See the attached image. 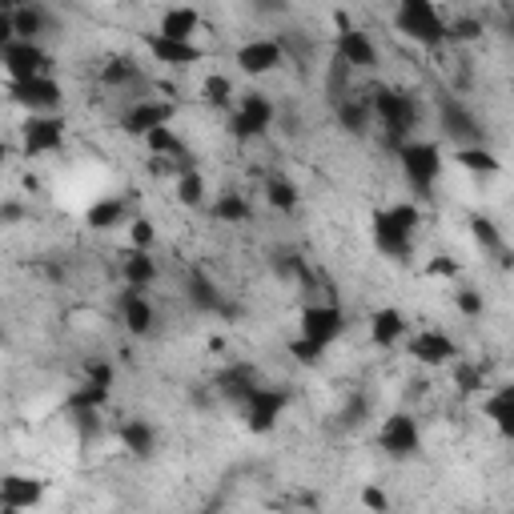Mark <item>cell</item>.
Wrapping results in <instances>:
<instances>
[{
  "mask_svg": "<svg viewBox=\"0 0 514 514\" xmlns=\"http://www.w3.org/2000/svg\"><path fill=\"white\" fill-rule=\"evenodd\" d=\"M370 225H374V245H378V253H386L390 262H406V257L414 253V237H418L422 213H418V205L398 201V205L378 209Z\"/></svg>",
  "mask_w": 514,
  "mask_h": 514,
  "instance_id": "6da1fadb",
  "label": "cell"
},
{
  "mask_svg": "<svg viewBox=\"0 0 514 514\" xmlns=\"http://www.w3.org/2000/svg\"><path fill=\"white\" fill-rule=\"evenodd\" d=\"M370 109H374V121L382 125L390 149L406 145V141L414 137V129H418V117H422L418 97H410V93H402V89H374Z\"/></svg>",
  "mask_w": 514,
  "mask_h": 514,
  "instance_id": "7a4b0ae2",
  "label": "cell"
},
{
  "mask_svg": "<svg viewBox=\"0 0 514 514\" xmlns=\"http://www.w3.org/2000/svg\"><path fill=\"white\" fill-rule=\"evenodd\" d=\"M394 29L422 45V49H438L446 45V21L438 17L434 0H398V13H394Z\"/></svg>",
  "mask_w": 514,
  "mask_h": 514,
  "instance_id": "3957f363",
  "label": "cell"
},
{
  "mask_svg": "<svg viewBox=\"0 0 514 514\" xmlns=\"http://www.w3.org/2000/svg\"><path fill=\"white\" fill-rule=\"evenodd\" d=\"M394 153H398V165H402L406 181H410L422 197H430V193H434V181L442 177V149H438L434 141L410 137V141H406V145H398Z\"/></svg>",
  "mask_w": 514,
  "mask_h": 514,
  "instance_id": "277c9868",
  "label": "cell"
},
{
  "mask_svg": "<svg viewBox=\"0 0 514 514\" xmlns=\"http://www.w3.org/2000/svg\"><path fill=\"white\" fill-rule=\"evenodd\" d=\"M286 410H290V390H282V386H257L245 398L241 418H245V430L249 434H270L282 422Z\"/></svg>",
  "mask_w": 514,
  "mask_h": 514,
  "instance_id": "5b68a950",
  "label": "cell"
},
{
  "mask_svg": "<svg viewBox=\"0 0 514 514\" xmlns=\"http://www.w3.org/2000/svg\"><path fill=\"white\" fill-rule=\"evenodd\" d=\"M274 117H278V109H274V101L266 93H245L237 101V109L229 113V137L233 141H253V137L270 133Z\"/></svg>",
  "mask_w": 514,
  "mask_h": 514,
  "instance_id": "8992f818",
  "label": "cell"
},
{
  "mask_svg": "<svg viewBox=\"0 0 514 514\" xmlns=\"http://www.w3.org/2000/svg\"><path fill=\"white\" fill-rule=\"evenodd\" d=\"M9 97L29 113H57L61 101H65V89H61L57 77L41 73V77H29V81H9Z\"/></svg>",
  "mask_w": 514,
  "mask_h": 514,
  "instance_id": "52a82bcc",
  "label": "cell"
},
{
  "mask_svg": "<svg viewBox=\"0 0 514 514\" xmlns=\"http://www.w3.org/2000/svg\"><path fill=\"white\" fill-rule=\"evenodd\" d=\"M233 65L245 73V77H270L286 65V45L282 41H270V37H257V41H245L237 53H233Z\"/></svg>",
  "mask_w": 514,
  "mask_h": 514,
  "instance_id": "ba28073f",
  "label": "cell"
},
{
  "mask_svg": "<svg viewBox=\"0 0 514 514\" xmlns=\"http://www.w3.org/2000/svg\"><path fill=\"white\" fill-rule=\"evenodd\" d=\"M173 101H161V97H137L125 113H121V129L129 133V137H149L153 129H161V125H173Z\"/></svg>",
  "mask_w": 514,
  "mask_h": 514,
  "instance_id": "9c48e42d",
  "label": "cell"
},
{
  "mask_svg": "<svg viewBox=\"0 0 514 514\" xmlns=\"http://www.w3.org/2000/svg\"><path fill=\"white\" fill-rule=\"evenodd\" d=\"M378 446H382L390 458H414V454L422 450V430H418L414 414H406V410L390 414V418L382 422V430H378Z\"/></svg>",
  "mask_w": 514,
  "mask_h": 514,
  "instance_id": "30bf717a",
  "label": "cell"
},
{
  "mask_svg": "<svg viewBox=\"0 0 514 514\" xmlns=\"http://www.w3.org/2000/svg\"><path fill=\"white\" fill-rule=\"evenodd\" d=\"M21 141H25L29 157L57 153L65 145V117H57V113H29V121L21 129Z\"/></svg>",
  "mask_w": 514,
  "mask_h": 514,
  "instance_id": "8fae6325",
  "label": "cell"
},
{
  "mask_svg": "<svg viewBox=\"0 0 514 514\" xmlns=\"http://www.w3.org/2000/svg\"><path fill=\"white\" fill-rule=\"evenodd\" d=\"M0 57H5L9 81H29V77H41V73L53 69L49 53L41 49V41H9L5 49H0Z\"/></svg>",
  "mask_w": 514,
  "mask_h": 514,
  "instance_id": "7c38bea8",
  "label": "cell"
},
{
  "mask_svg": "<svg viewBox=\"0 0 514 514\" xmlns=\"http://www.w3.org/2000/svg\"><path fill=\"white\" fill-rule=\"evenodd\" d=\"M334 57H342L350 69H374L378 65V45L370 41V33H362L358 25H350L342 17L338 21V37H334Z\"/></svg>",
  "mask_w": 514,
  "mask_h": 514,
  "instance_id": "4fadbf2b",
  "label": "cell"
},
{
  "mask_svg": "<svg viewBox=\"0 0 514 514\" xmlns=\"http://www.w3.org/2000/svg\"><path fill=\"white\" fill-rule=\"evenodd\" d=\"M302 334L306 338H314V342H322V346H334L342 334H346V314H342V306H334V302H314V306H306L302 310Z\"/></svg>",
  "mask_w": 514,
  "mask_h": 514,
  "instance_id": "5bb4252c",
  "label": "cell"
},
{
  "mask_svg": "<svg viewBox=\"0 0 514 514\" xmlns=\"http://www.w3.org/2000/svg\"><path fill=\"white\" fill-rule=\"evenodd\" d=\"M145 49L153 53L157 65L165 69H189V65H201L205 61V49L193 45V41H173V37H161V33H145Z\"/></svg>",
  "mask_w": 514,
  "mask_h": 514,
  "instance_id": "9a60e30c",
  "label": "cell"
},
{
  "mask_svg": "<svg viewBox=\"0 0 514 514\" xmlns=\"http://www.w3.org/2000/svg\"><path fill=\"white\" fill-rule=\"evenodd\" d=\"M406 350H410V358L418 366H430V370L434 366H450L458 358V342L450 334H442V330H418Z\"/></svg>",
  "mask_w": 514,
  "mask_h": 514,
  "instance_id": "2e32d148",
  "label": "cell"
},
{
  "mask_svg": "<svg viewBox=\"0 0 514 514\" xmlns=\"http://www.w3.org/2000/svg\"><path fill=\"white\" fill-rule=\"evenodd\" d=\"M438 125H442V133H446L450 141H458V145H478V141H482L478 117H474L458 97H446V101L438 105Z\"/></svg>",
  "mask_w": 514,
  "mask_h": 514,
  "instance_id": "e0dca14e",
  "label": "cell"
},
{
  "mask_svg": "<svg viewBox=\"0 0 514 514\" xmlns=\"http://www.w3.org/2000/svg\"><path fill=\"white\" fill-rule=\"evenodd\" d=\"M117 310H121V322H125V330H129L133 338L153 334L157 314H153L149 290H141V286H125V290H121V298H117Z\"/></svg>",
  "mask_w": 514,
  "mask_h": 514,
  "instance_id": "ac0fdd59",
  "label": "cell"
},
{
  "mask_svg": "<svg viewBox=\"0 0 514 514\" xmlns=\"http://www.w3.org/2000/svg\"><path fill=\"white\" fill-rule=\"evenodd\" d=\"M41 498H45V486H41L37 478H25V474H9L5 482H0V506H5L9 514L41 506Z\"/></svg>",
  "mask_w": 514,
  "mask_h": 514,
  "instance_id": "d6986e66",
  "label": "cell"
},
{
  "mask_svg": "<svg viewBox=\"0 0 514 514\" xmlns=\"http://www.w3.org/2000/svg\"><path fill=\"white\" fill-rule=\"evenodd\" d=\"M257 386H262V382H257V370H253V366H245V362L225 366V370L217 374V390H221V398H225V402H233L237 410L245 406V398H249Z\"/></svg>",
  "mask_w": 514,
  "mask_h": 514,
  "instance_id": "ffe728a7",
  "label": "cell"
},
{
  "mask_svg": "<svg viewBox=\"0 0 514 514\" xmlns=\"http://www.w3.org/2000/svg\"><path fill=\"white\" fill-rule=\"evenodd\" d=\"M406 330H410V322H406V314L394 310V306H382V310L370 314V342H374L378 350L398 346V342L406 338Z\"/></svg>",
  "mask_w": 514,
  "mask_h": 514,
  "instance_id": "44dd1931",
  "label": "cell"
},
{
  "mask_svg": "<svg viewBox=\"0 0 514 514\" xmlns=\"http://www.w3.org/2000/svg\"><path fill=\"white\" fill-rule=\"evenodd\" d=\"M482 418H486L506 442H514V386L490 390L486 402H482Z\"/></svg>",
  "mask_w": 514,
  "mask_h": 514,
  "instance_id": "7402d4cb",
  "label": "cell"
},
{
  "mask_svg": "<svg viewBox=\"0 0 514 514\" xmlns=\"http://www.w3.org/2000/svg\"><path fill=\"white\" fill-rule=\"evenodd\" d=\"M185 294H189L193 314H221V310H225V294H221L217 282H213L209 274H201V270H193V274L185 278Z\"/></svg>",
  "mask_w": 514,
  "mask_h": 514,
  "instance_id": "603a6c76",
  "label": "cell"
},
{
  "mask_svg": "<svg viewBox=\"0 0 514 514\" xmlns=\"http://www.w3.org/2000/svg\"><path fill=\"white\" fill-rule=\"evenodd\" d=\"M197 29H201V13H197L193 5H173V9H165V13H161V25H157V33H161V37H173V41H193Z\"/></svg>",
  "mask_w": 514,
  "mask_h": 514,
  "instance_id": "cb8c5ba5",
  "label": "cell"
},
{
  "mask_svg": "<svg viewBox=\"0 0 514 514\" xmlns=\"http://www.w3.org/2000/svg\"><path fill=\"white\" fill-rule=\"evenodd\" d=\"M454 165H458L462 173H474V177H494V173H502L498 153L486 149L482 141H478V145H458V149H454Z\"/></svg>",
  "mask_w": 514,
  "mask_h": 514,
  "instance_id": "d4e9b609",
  "label": "cell"
},
{
  "mask_svg": "<svg viewBox=\"0 0 514 514\" xmlns=\"http://www.w3.org/2000/svg\"><path fill=\"white\" fill-rule=\"evenodd\" d=\"M157 262L149 257V249H125V257H121V278H125V286H141V290H149L153 282H157Z\"/></svg>",
  "mask_w": 514,
  "mask_h": 514,
  "instance_id": "484cf974",
  "label": "cell"
},
{
  "mask_svg": "<svg viewBox=\"0 0 514 514\" xmlns=\"http://www.w3.org/2000/svg\"><path fill=\"white\" fill-rule=\"evenodd\" d=\"M125 217H129V205H125L121 197H97V201L89 205V213H85L89 229H97V233L121 229V225H125Z\"/></svg>",
  "mask_w": 514,
  "mask_h": 514,
  "instance_id": "4316f807",
  "label": "cell"
},
{
  "mask_svg": "<svg viewBox=\"0 0 514 514\" xmlns=\"http://www.w3.org/2000/svg\"><path fill=\"white\" fill-rule=\"evenodd\" d=\"M109 394H113V386H105V382H97V378H85L73 394H69V414H101V406L109 402Z\"/></svg>",
  "mask_w": 514,
  "mask_h": 514,
  "instance_id": "83f0119b",
  "label": "cell"
},
{
  "mask_svg": "<svg viewBox=\"0 0 514 514\" xmlns=\"http://www.w3.org/2000/svg\"><path fill=\"white\" fill-rule=\"evenodd\" d=\"M121 446L133 454V458H149L157 450V426L145 422V418H129L121 426Z\"/></svg>",
  "mask_w": 514,
  "mask_h": 514,
  "instance_id": "f1b7e54d",
  "label": "cell"
},
{
  "mask_svg": "<svg viewBox=\"0 0 514 514\" xmlns=\"http://www.w3.org/2000/svg\"><path fill=\"white\" fill-rule=\"evenodd\" d=\"M13 17V33H17V41H41L45 33H49V13L37 5V0H33V5H25V9H17V13H9Z\"/></svg>",
  "mask_w": 514,
  "mask_h": 514,
  "instance_id": "f546056e",
  "label": "cell"
},
{
  "mask_svg": "<svg viewBox=\"0 0 514 514\" xmlns=\"http://www.w3.org/2000/svg\"><path fill=\"white\" fill-rule=\"evenodd\" d=\"M338 121H342V129L346 133H354V137H362V133H370V121H374V109H370V101H362V97H342L338 101Z\"/></svg>",
  "mask_w": 514,
  "mask_h": 514,
  "instance_id": "4dcf8cb0",
  "label": "cell"
},
{
  "mask_svg": "<svg viewBox=\"0 0 514 514\" xmlns=\"http://www.w3.org/2000/svg\"><path fill=\"white\" fill-rule=\"evenodd\" d=\"M141 81V69L129 61V57H117V61H109L105 69H101V85L105 89H129V85H137Z\"/></svg>",
  "mask_w": 514,
  "mask_h": 514,
  "instance_id": "1f68e13d",
  "label": "cell"
},
{
  "mask_svg": "<svg viewBox=\"0 0 514 514\" xmlns=\"http://www.w3.org/2000/svg\"><path fill=\"white\" fill-rule=\"evenodd\" d=\"M201 101H205L209 109H229V105H233V81H229L225 73H209V77L201 81Z\"/></svg>",
  "mask_w": 514,
  "mask_h": 514,
  "instance_id": "d6a6232c",
  "label": "cell"
},
{
  "mask_svg": "<svg viewBox=\"0 0 514 514\" xmlns=\"http://www.w3.org/2000/svg\"><path fill=\"white\" fill-rule=\"evenodd\" d=\"M145 149L149 153H157V157H185V141L177 137V129L173 125H161V129H153L149 137H145Z\"/></svg>",
  "mask_w": 514,
  "mask_h": 514,
  "instance_id": "836d02e7",
  "label": "cell"
},
{
  "mask_svg": "<svg viewBox=\"0 0 514 514\" xmlns=\"http://www.w3.org/2000/svg\"><path fill=\"white\" fill-rule=\"evenodd\" d=\"M249 201L241 197V193H221L217 201H213V217L217 221H225V225H245L249 221Z\"/></svg>",
  "mask_w": 514,
  "mask_h": 514,
  "instance_id": "e575fe53",
  "label": "cell"
},
{
  "mask_svg": "<svg viewBox=\"0 0 514 514\" xmlns=\"http://www.w3.org/2000/svg\"><path fill=\"white\" fill-rule=\"evenodd\" d=\"M266 201L278 209V213H294L298 209V185L290 177H270L266 181Z\"/></svg>",
  "mask_w": 514,
  "mask_h": 514,
  "instance_id": "d590c367",
  "label": "cell"
},
{
  "mask_svg": "<svg viewBox=\"0 0 514 514\" xmlns=\"http://www.w3.org/2000/svg\"><path fill=\"white\" fill-rule=\"evenodd\" d=\"M205 177L197 173V169H185L181 177H177V201L185 205V209H197V205H205Z\"/></svg>",
  "mask_w": 514,
  "mask_h": 514,
  "instance_id": "8d00e7d4",
  "label": "cell"
},
{
  "mask_svg": "<svg viewBox=\"0 0 514 514\" xmlns=\"http://www.w3.org/2000/svg\"><path fill=\"white\" fill-rule=\"evenodd\" d=\"M486 25L478 17H458V21H446V45H474L482 41Z\"/></svg>",
  "mask_w": 514,
  "mask_h": 514,
  "instance_id": "74e56055",
  "label": "cell"
},
{
  "mask_svg": "<svg viewBox=\"0 0 514 514\" xmlns=\"http://www.w3.org/2000/svg\"><path fill=\"white\" fill-rule=\"evenodd\" d=\"M454 386H458V394H482V390H486V374H482V366H474V362H458V358H454Z\"/></svg>",
  "mask_w": 514,
  "mask_h": 514,
  "instance_id": "f35d334b",
  "label": "cell"
},
{
  "mask_svg": "<svg viewBox=\"0 0 514 514\" xmlns=\"http://www.w3.org/2000/svg\"><path fill=\"white\" fill-rule=\"evenodd\" d=\"M470 237H474L486 253H498V249H502V233H498V225H494L490 217H470Z\"/></svg>",
  "mask_w": 514,
  "mask_h": 514,
  "instance_id": "ab89813d",
  "label": "cell"
},
{
  "mask_svg": "<svg viewBox=\"0 0 514 514\" xmlns=\"http://www.w3.org/2000/svg\"><path fill=\"white\" fill-rule=\"evenodd\" d=\"M326 350H330V346H322V342H314V338H306V334L290 342V358H294L298 366H318Z\"/></svg>",
  "mask_w": 514,
  "mask_h": 514,
  "instance_id": "60d3db41",
  "label": "cell"
},
{
  "mask_svg": "<svg viewBox=\"0 0 514 514\" xmlns=\"http://www.w3.org/2000/svg\"><path fill=\"white\" fill-rule=\"evenodd\" d=\"M153 241H157L153 221L149 217H129V245L133 249H153Z\"/></svg>",
  "mask_w": 514,
  "mask_h": 514,
  "instance_id": "b9f144b4",
  "label": "cell"
},
{
  "mask_svg": "<svg viewBox=\"0 0 514 514\" xmlns=\"http://www.w3.org/2000/svg\"><path fill=\"white\" fill-rule=\"evenodd\" d=\"M454 306H458L462 318H482L486 298H482V290H458V294H454Z\"/></svg>",
  "mask_w": 514,
  "mask_h": 514,
  "instance_id": "7bdbcfd3",
  "label": "cell"
},
{
  "mask_svg": "<svg viewBox=\"0 0 514 514\" xmlns=\"http://www.w3.org/2000/svg\"><path fill=\"white\" fill-rule=\"evenodd\" d=\"M430 278L454 282V278H458V262H450V257H434V262H430Z\"/></svg>",
  "mask_w": 514,
  "mask_h": 514,
  "instance_id": "ee69618b",
  "label": "cell"
},
{
  "mask_svg": "<svg viewBox=\"0 0 514 514\" xmlns=\"http://www.w3.org/2000/svg\"><path fill=\"white\" fill-rule=\"evenodd\" d=\"M362 506H370V510H386V506H390V498H386V490L366 486V490H362Z\"/></svg>",
  "mask_w": 514,
  "mask_h": 514,
  "instance_id": "f6af8a7d",
  "label": "cell"
},
{
  "mask_svg": "<svg viewBox=\"0 0 514 514\" xmlns=\"http://www.w3.org/2000/svg\"><path fill=\"white\" fill-rule=\"evenodd\" d=\"M25 5H33V0H0V9H5V13H17V9H25Z\"/></svg>",
  "mask_w": 514,
  "mask_h": 514,
  "instance_id": "bcb514c9",
  "label": "cell"
},
{
  "mask_svg": "<svg viewBox=\"0 0 514 514\" xmlns=\"http://www.w3.org/2000/svg\"><path fill=\"white\" fill-rule=\"evenodd\" d=\"M17 217H21V205H17V201H5V221H9V225H13V221H17Z\"/></svg>",
  "mask_w": 514,
  "mask_h": 514,
  "instance_id": "7dc6e473",
  "label": "cell"
},
{
  "mask_svg": "<svg viewBox=\"0 0 514 514\" xmlns=\"http://www.w3.org/2000/svg\"><path fill=\"white\" fill-rule=\"evenodd\" d=\"M506 29H510V37H514V17H510V21H506Z\"/></svg>",
  "mask_w": 514,
  "mask_h": 514,
  "instance_id": "c3c4849f",
  "label": "cell"
}]
</instances>
